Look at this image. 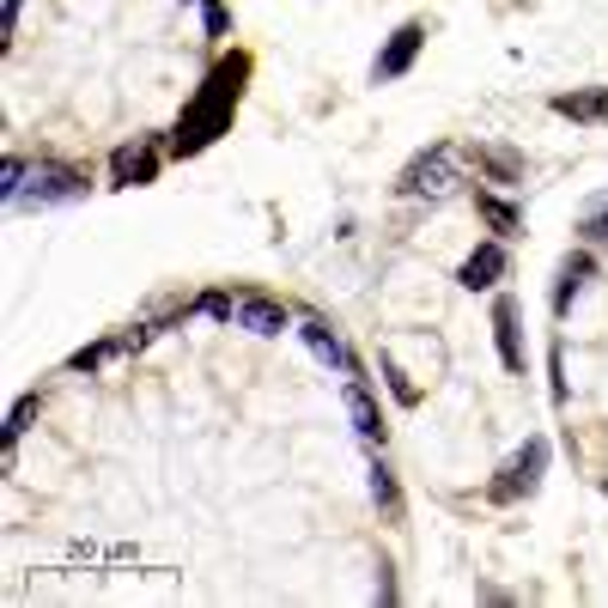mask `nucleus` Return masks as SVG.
<instances>
[{"label":"nucleus","mask_w":608,"mask_h":608,"mask_svg":"<svg viewBox=\"0 0 608 608\" xmlns=\"http://www.w3.org/2000/svg\"><path fill=\"white\" fill-rule=\"evenodd\" d=\"M243 79H250V55H226L219 67H213L207 86H201V98L189 104V116H182V128H177V152H201L213 135H226Z\"/></svg>","instance_id":"nucleus-1"},{"label":"nucleus","mask_w":608,"mask_h":608,"mask_svg":"<svg viewBox=\"0 0 608 608\" xmlns=\"http://www.w3.org/2000/svg\"><path fill=\"white\" fill-rule=\"evenodd\" d=\"M456 182H463V152L456 147H426V152H414L408 159V170H402V195H414V201H439V195H451Z\"/></svg>","instance_id":"nucleus-2"},{"label":"nucleus","mask_w":608,"mask_h":608,"mask_svg":"<svg viewBox=\"0 0 608 608\" xmlns=\"http://www.w3.org/2000/svg\"><path fill=\"white\" fill-rule=\"evenodd\" d=\"M79 195H86V170H74V165H37L30 182L18 189L25 207H61V201H79Z\"/></svg>","instance_id":"nucleus-3"},{"label":"nucleus","mask_w":608,"mask_h":608,"mask_svg":"<svg viewBox=\"0 0 608 608\" xmlns=\"http://www.w3.org/2000/svg\"><path fill=\"white\" fill-rule=\"evenodd\" d=\"M542 469H547V439H530L499 469V481H493V499H517V493H530V486L542 481Z\"/></svg>","instance_id":"nucleus-4"},{"label":"nucleus","mask_w":608,"mask_h":608,"mask_svg":"<svg viewBox=\"0 0 608 608\" xmlns=\"http://www.w3.org/2000/svg\"><path fill=\"white\" fill-rule=\"evenodd\" d=\"M110 177L122 182V189H140V182L159 177V147L152 140H128V147H116V159H110Z\"/></svg>","instance_id":"nucleus-5"},{"label":"nucleus","mask_w":608,"mask_h":608,"mask_svg":"<svg viewBox=\"0 0 608 608\" xmlns=\"http://www.w3.org/2000/svg\"><path fill=\"white\" fill-rule=\"evenodd\" d=\"M420 43H426V25H402L390 43H383V55L371 61V74H378V79H402L414 67V55H420Z\"/></svg>","instance_id":"nucleus-6"},{"label":"nucleus","mask_w":608,"mask_h":608,"mask_svg":"<svg viewBox=\"0 0 608 608\" xmlns=\"http://www.w3.org/2000/svg\"><path fill=\"white\" fill-rule=\"evenodd\" d=\"M456 280H463L469 292L499 287V280H505V243H481V250H474V256L463 262V268H456Z\"/></svg>","instance_id":"nucleus-7"},{"label":"nucleus","mask_w":608,"mask_h":608,"mask_svg":"<svg viewBox=\"0 0 608 608\" xmlns=\"http://www.w3.org/2000/svg\"><path fill=\"white\" fill-rule=\"evenodd\" d=\"M238 329H250V334H287V322H292V311L287 304H274V299H238Z\"/></svg>","instance_id":"nucleus-8"},{"label":"nucleus","mask_w":608,"mask_h":608,"mask_svg":"<svg viewBox=\"0 0 608 608\" xmlns=\"http://www.w3.org/2000/svg\"><path fill=\"white\" fill-rule=\"evenodd\" d=\"M347 414H353V426H359V439L383 444V414H378V402H371V390H365L359 371H347Z\"/></svg>","instance_id":"nucleus-9"},{"label":"nucleus","mask_w":608,"mask_h":608,"mask_svg":"<svg viewBox=\"0 0 608 608\" xmlns=\"http://www.w3.org/2000/svg\"><path fill=\"white\" fill-rule=\"evenodd\" d=\"M493 341H499L505 371H523V341H517V304L511 299L493 304Z\"/></svg>","instance_id":"nucleus-10"},{"label":"nucleus","mask_w":608,"mask_h":608,"mask_svg":"<svg viewBox=\"0 0 608 608\" xmlns=\"http://www.w3.org/2000/svg\"><path fill=\"white\" fill-rule=\"evenodd\" d=\"M304 341H311V353H317L322 365H334V371H353V359H347V347H341V334L329 329L322 317H304Z\"/></svg>","instance_id":"nucleus-11"},{"label":"nucleus","mask_w":608,"mask_h":608,"mask_svg":"<svg viewBox=\"0 0 608 608\" xmlns=\"http://www.w3.org/2000/svg\"><path fill=\"white\" fill-rule=\"evenodd\" d=\"M554 110L578 122H608V91H566V98H554Z\"/></svg>","instance_id":"nucleus-12"},{"label":"nucleus","mask_w":608,"mask_h":608,"mask_svg":"<svg viewBox=\"0 0 608 608\" xmlns=\"http://www.w3.org/2000/svg\"><path fill=\"white\" fill-rule=\"evenodd\" d=\"M591 268H596L591 256H566V268H560V287H554V304H560V311L578 299V292H584V280H591Z\"/></svg>","instance_id":"nucleus-13"},{"label":"nucleus","mask_w":608,"mask_h":608,"mask_svg":"<svg viewBox=\"0 0 608 608\" xmlns=\"http://www.w3.org/2000/svg\"><path fill=\"white\" fill-rule=\"evenodd\" d=\"M481 213H486V226L499 231V238H517V231H523V213H517L511 201H499V195H481Z\"/></svg>","instance_id":"nucleus-14"},{"label":"nucleus","mask_w":608,"mask_h":608,"mask_svg":"<svg viewBox=\"0 0 608 608\" xmlns=\"http://www.w3.org/2000/svg\"><path fill=\"white\" fill-rule=\"evenodd\" d=\"M474 165H481V170H493L499 182H517V177H523V165H517L511 152H499V147H481V152H474Z\"/></svg>","instance_id":"nucleus-15"},{"label":"nucleus","mask_w":608,"mask_h":608,"mask_svg":"<svg viewBox=\"0 0 608 608\" xmlns=\"http://www.w3.org/2000/svg\"><path fill=\"white\" fill-rule=\"evenodd\" d=\"M195 311H201V317H238V299H226V292H207V299H195Z\"/></svg>","instance_id":"nucleus-16"},{"label":"nucleus","mask_w":608,"mask_h":608,"mask_svg":"<svg viewBox=\"0 0 608 608\" xmlns=\"http://www.w3.org/2000/svg\"><path fill=\"white\" fill-rule=\"evenodd\" d=\"M584 238H591V243H608V195L596 201L591 213H584Z\"/></svg>","instance_id":"nucleus-17"},{"label":"nucleus","mask_w":608,"mask_h":608,"mask_svg":"<svg viewBox=\"0 0 608 608\" xmlns=\"http://www.w3.org/2000/svg\"><path fill=\"white\" fill-rule=\"evenodd\" d=\"M30 414H37V395H25V402H18V408H13V420H7V451H13V444H18V432H25V426H30Z\"/></svg>","instance_id":"nucleus-18"},{"label":"nucleus","mask_w":608,"mask_h":608,"mask_svg":"<svg viewBox=\"0 0 608 608\" xmlns=\"http://www.w3.org/2000/svg\"><path fill=\"white\" fill-rule=\"evenodd\" d=\"M371 493H378V505H383V511H395V481H390V469H383V463L371 469Z\"/></svg>","instance_id":"nucleus-19"},{"label":"nucleus","mask_w":608,"mask_h":608,"mask_svg":"<svg viewBox=\"0 0 608 608\" xmlns=\"http://www.w3.org/2000/svg\"><path fill=\"white\" fill-rule=\"evenodd\" d=\"M383 378H390V390H395V402H420V390H414L402 371H395V359H383Z\"/></svg>","instance_id":"nucleus-20"},{"label":"nucleus","mask_w":608,"mask_h":608,"mask_svg":"<svg viewBox=\"0 0 608 608\" xmlns=\"http://www.w3.org/2000/svg\"><path fill=\"white\" fill-rule=\"evenodd\" d=\"M207 30L213 37H226V7H213V0H207Z\"/></svg>","instance_id":"nucleus-21"}]
</instances>
